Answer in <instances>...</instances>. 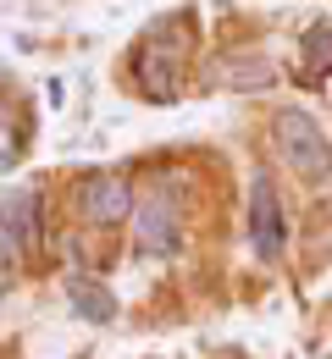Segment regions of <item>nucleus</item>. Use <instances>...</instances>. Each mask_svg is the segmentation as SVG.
<instances>
[{"label": "nucleus", "mask_w": 332, "mask_h": 359, "mask_svg": "<svg viewBox=\"0 0 332 359\" xmlns=\"http://www.w3.org/2000/svg\"><path fill=\"white\" fill-rule=\"evenodd\" d=\"M78 216H84V226L128 222L133 216V188H128V177H117V172L84 177V188H78Z\"/></svg>", "instance_id": "nucleus-2"}, {"label": "nucleus", "mask_w": 332, "mask_h": 359, "mask_svg": "<svg viewBox=\"0 0 332 359\" xmlns=\"http://www.w3.org/2000/svg\"><path fill=\"white\" fill-rule=\"evenodd\" d=\"M133 226H139V249L144 255H172L178 249V199L166 188H155L133 210Z\"/></svg>", "instance_id": "nucleus-4"}, {"label": "nucleus", "mask_w": 332, "mask_h": 359, "mask_svg": "<svg viewBox=\"0 0 332 359\" xmlns=\"http://www.w3.org/2000/svg\"><path fill=\"white\" fill-rule=\"evenodd\" d=\"M39 194L34 188H6L0 194V238H6V249L11 255H34V243H39Z\"/></svg>", "instance_id": "nucleus-3"}, {"label": "nucleus", "mask_w": 332, "mask_h": 359, "mask_svg": "<svg viewBox=\"0 0 332 359\" xmlns=\"http://www.w3.org/2000/svg\"><path fill=\"white\" fill-rule=\"evenodd\" d=\"M67 299L78 304V315H84V320H95V326H105V320L117 315L111 287H100L95 276H67Z\"/></svg>", "instance_id": "nucleus-7"}, {"label": "nucleus", "mask_w": 332, "mask_h": 359, "mask_svg": "<svg viewBox=\"0 0 332 359\" xmlns=\"http://www.w3.org/2000/svg\"><path fill=\"white\" fill-rule=\"evenodd\" d=\"M277 149H283L288 172H299L305 182H327L332 177V144L321 133V122L310 111H283L277 116Z\"/></svg>", "instance_id": "nucleus-1"}, {"label": "nucleus", "mask_w": 332, "mask_h": 359, "mask_svg": "<svg viewBox=\"0 0 332 359\" xmlns=\"http://www.w3.org/2000/svg\"><path fill=\"white\" fill-rule=\"evenodd\" d=\"M305 55H310V72L332 61V28H310V39H305Z\"/></svg>", "instance_id": "nucleus-9"}, {"label": "nucleus", "mask_w": 332, "mask_h": 359, "mask_svg": "<svg viewBox=\"0 0 332 359\" xmlns=\"http://www.w3.org/2000/svg\"><path fill=\"white\" fill-rule=\"evenodd\" d=\"M222 78H233V83H266L272 67L266 61H222Z\"/></svg>", "instance_id": "nucleus-8"}, {"label": "nucleus", "mask_w": 332, "mask_h": 359, "mask_svg": "<svg viewBox=\"0 0 332 359\" xmlns=\"http://www.w3.org/2000/svg\"><path fill=\"white\" fill-rule=\"evenodd\" d=\"M249 243H255L260 260L283 255V210H277V188L266 177L249 182Z\"/></svg>", "instance_id": "nucleus-5"}, {"label": "nucleus", "mask_w": 332, "mask_h": 359, "mask_svg": "<svg viewBox=\"0 0 332 359\" xmlns=\"http://www.w3.org/2000/svg\"><path fill=\"white\" fill-rule=\"evenodd\" d=\"M133 78L144 83V94H155V100H172L178 83H183V67H178V45H166L161 34H150L144 50L133 55Z\"/></svg>", "instance_id": "nucleus-6"}]
</instances>
